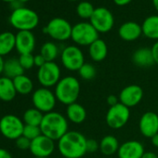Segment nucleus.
<instances>
[{"label":"nucleus","mask_w":158,"mask_h":158,"mask_svg":"<svg viewBox=\"0 0 158 158\" xmlns=\"http://www.w3.org/2000/svg\"><path fill=\"white\" fill-rule=\"evenodd\" d=\"M86 137L78 131H68L57 142V148L63 158H81L87 153Z\"/></svg>","instance_id":"obj_1"},{"label":"nucleus","mask_w":158,"mask_h":158,"mask_svg":"<svg viewBox=\"0 0 158 158\" xmlns=\"http://www.w3.org/2000/svg\"><path fill=\"white\" fill-rule=\"evenodd\" d=\"M69 123L66 116L59 112H50L44 114L43 120L40 124L42 135L58 141L69 130Z\"/></svg>","instance_id":"obj_2"},{"label":"nucleus","mask_w":158,"mask_h":158,"mask_svg":"<svg viewBox=\"0 0 158 158\" xmlns=\"http://www.w3.org/2000/svg\"><path fill=\"white\" fill-rule=\"evenodd\" d=\"M81 86L79 80L72 75L64 76L55 86L54 93L59 102L63 105H70L76 102L80 95Z\"/></svg>","instance_id":"obj_3"},{"label":"nucleus","mask_w":158,"mask_h":158,"mask_svg":"<svg viewBox=\"0 0 158 158\" xmlns=\"http://www.w3.org/2000/svg\"><path fill=\"white\" fill-rule=\"evenodd\" d=\"M10 23L19 31H32L38 25L39 17L35 10L21 7L12 11Z\"/></svg>","instance_id":"obj_4"},{"label":"nucleus","mask_w":158,"mask_h":158,"mask_svg":"<svg viewBox=\"0 0 158 158\" xmlns=\"http://www.w3.org/2000/svg\"><path fill=\"white\" fill-rule=\"evenodd\" d=\"M72 40L79 46H90L99 39V33L90 23H78L73 26Z\"/></svg>","instance_id":"obj_5"},{"label":"nucleus","mask_w":158,"mask_h":158,"mask_svg":"<svg viewBox=\"0 0 158 158\" xmlns=\"http://www.w3.org/2000/svg\"><path fill=\"white\" fill-rule=\"evenodd\" d=\"M73 26L71 23L63 18H53L48 25L44 27L43 32L48 35L51 38L57 41H65L72 36Z\"/></svg>","instance_id":"obj_6"},{"label":"nucleus","mask_w":158,"mask_h":158,"mask_svg":"<svg viewBox=\"0 0 158 158\" xmlns=\"http://www.w3.org/2000/svg\"><path fill=\"white\" fill-rule=\"evenodd\" d=\"M60 68L55 61H47L43 66L38 68L37 81L43 88L50 89L55 87L60 80Z\"/></svg>","instance_id":"obj_7"},{"label":"nucleus","mask_w":158,"mask_h":158,"mask_svg":"<svg viewBox=\"0 0 158 158\" xmlns=\"http://www.w3.org/2000/svg\"><path fill=\"white\" fill-rule=\"evenodd\" d=\"M57 99L54 91L47 88H39L33 92L32 102L34 107L42 112L44 114L50 113L56 106Z\"/></svg>","instance_id":"obj_8"},{"label":"nucleus","mask_w":158,"mask_h":158,"mask_svg":"<svg viewBox=\"0 0 158 158\" xmlns=\"http://www.w3.org/2000/svg\"><path fill=\"white\" fill-rule=\"evenodd\" d=\"M130 118V109L122 103L111 106L106 113L105 122L112 129H120L124 127Z\"/></svg>","instance_id":"obj_9"},{"label":"nucleus","mask_w":158,"mask_h":158,"mask_svg":"<svg viewBox=\"0 0 158 158\" xmlns=\"http://www.w3.org/2000/svg\"><path fill=\"white\" fill-rule=\"evenodd\" d=\"M25 124L14 114H6L0 119V133L9 139L16 140L23 136Z\"/></svg>","instance_id":"obj_10"},{"label":"nucleus","mask_w":158,"mask_h":158,"mask_svg":"<svg viewBox=\"0 0 158 158\" xmlns=\"http://www.w3.org/2000/svg\"><path fill=\"white\" fill-rule=\"evenodd\" d=\"M60 60L62 66L66 70L78 72L85 63V56L83 51L77 46H67L60 53Z\"/></svg>","instance_id":"obj_11"},{"label":"nucleus","mask_w":158,"mask_h":158,"mask_svg":"<svg viewBox=\"0 0 158 158\" xmlns=\"http://www.w3.org/2000/svg\"><path fill=\"white\" fill-rule=\"evenodd\" d=\"M90 20V23L98 31V33H108L114 24L113 13L106 8L100 7L95 9Z\"/></svg>","instance_id":"obj_12"},{"label":"nucleus","mask_w":158,"mask_h":158,"mask_svg":"<svg viewBox=\"0 0 158 158\" xmlns=\"http://www.w3.org/2000/svg\"><path fill=\"white\" fill-rule=\"evenodd\" d=\"M118 98L120 103L130 109L132 107L137 106L142 101L143 89L139 85H128L120 91Z\"/></svg>","instance_id":"obj_13"},{"label":"nucleus","mask_w":158,"mask_h":158,"mask_svg":"<svg viewBox=\"0 0 158 158\" xmlns=\"http://www.w3.org/2000/svg\"><path fill=\"white\" fill-rule=\"evenodd\" d=\"M55 141L45 135H40L31 141L30 152L35 157H49L55 151Z\"/></svg>","instance_id":"obj_14"},{"label":"nucleus","mask_w":158,"mask_h":158,"mask_svg":"<svg viewBox=\"0 0 158 158\" xmlns=\"http://www.w3.org/2000/svg\"><path fill=\"white\" fill-rule=\"evenodd\" d=\"M139 129L143 137L151 139L158 133V114L154 112L144 113L139 121Z\"/></svg>","instance_id":"obj_15"},{"label":"nucleus","mask_w":158,"mask_h":158,"mask_svg":"<svg viewBox=\"0 0 158 158\" xmlns=\"http://www.w3.org/2000/svg\"><path fill=\"white\" fill-rule=\"evenodd\" d=\"M35 48V37L32 31H19L16 34V46L17 51L22 54L33 53Z\"/></svg>","instance_id":"obj_16"},{"label":"nucleus","mask_w":158,"mask_h":158,"mask_svg":"<svg viewBox=\"0 0 158 158\" xmlns=\"http://www.w3.org/2000/svg\"><path fill=\"white\" fill-rule=\"evenodd\" d=\"M144 151L143 144L139 140H127L122 143L118 149V158H141Z\"/></svg>","instance_id":"obj_17"},{"label":"nucleus","mask_w":158,"mask_h":158,"mask_svg":"<svg viewBox=\"0 0 158 158\" xmlns=\"http://www.w3.org/2000/svg\"><path fill=\"white\" fill-rule=\"evenodd\" d=\"M118 35L125 41H135L142 35V28L135 22H127L119 27Z\"/></svg>","instance_id":"obj_18"},{"label":"nucleus","mask_w":158,"mask_h":158,"mask_svg":"<svg viewBox=\"0 0 158 158\" xmlns=\"http://www.w3.org/2000/svg\"><path fill=\"white\" fill-rule=\"evenodd\" d=\"M66 118L73 124H82L87 118V111L80 103H72L66 108Z\"/></svg>","instance_id":"obj_19"},{"label":"nucleus","mask_w":158,"mask_h":158,"mask_svg":"<svg viewBox=\"0 0 158 158\" xmlns=\"http://www.w3.org/2000/svg\"><path fill=\"white\" fill-rule=\"evenodd\" d=\"M17 94L13 79L0 76V100L9 102L15 99Z\"/></svg>","instance_id":"obj_20"},{"label":"nucleus","mask_w":158,"mask_h":158,"mask_svg":"<svg viewBox=\"0 0 158 158\" xmlns=\"http://www.w3.org/2000/svg\"><path fill=\"white\" fill-rule=\"evenodd\" d=\"M132 61L139 67H149L154 63L152 49L149 48H139L132 54Z\"/></svg>","instance_id":"obj_21"},{"label":"nucleus","mask_w":158,"mask_h":158,"mask_svg":"<svg viewBox=\"0 0 158 158\" xmlns=\"http://www.w3.org/2000/svg\"><path fill=\"white\" fill-rule=\"evenodd\" d=\"M89 54L91 60L96 62L104 60L108 55L107 44L101 38L97 39L89 47Z\"/></svg>","instance_id":"obj_22"},{"label":"nucleus","mask_w":158,"mask_h":158,"mask_svg":"<svg viewBox=\"0 0 158 158\" xmlns=\"http://www.w3.org/2000/svg\"><path fill=\"white\" fill-rule=\"evenodd\" d=\"M142 34L152 40L158 41V15H151L147 17L142 25Z\"/></svg>","instance_id":"obj_23"},{"label":"nucleus","mask_w":158,"mask_h":158,"mask_svg":"<svg viewBox=\"0 0 158 158\" xmlns=\"http://www.w3.org/2000/svg\"><path fill=\"white\" fill-rule=\"evenodd\" d=\"M24 71L25 70L21 65L19 59L10 58V59H8L7 60H5L4 70H3L4 76H7L10 79H14L17 76L24 74Z\"/></svg>","instance_id":"obj_24"},{"label":"nucleus","mask_w":158,"mask_h":158,"mask_svg":"<svg viewBox=\"0 0 158 158\" xmlns=\"http://www.w3.org/2000/svg\"><path fill=\"white\" fill-rule=\"evenodd\" d=\"M120 147L118 139L113 135L104 136L100 141V151L104 155H113L117 153Z\"/></svg>","instance_id":"obj_25"},{"label":"nucleus","mask_w":158,"mask_h":158,"mask_svg":"<svg viewBox=\"0 0 158 158\" xmlns=\"http://www.w3.org/2000/svg\"><path fill=\"white\" fill-rule=\"evenodd\" d=\"M16 46V35L11 32H3L0 34V56L10 54Z\"/></svg>","instance_id":"obj_26"},{"label":"nucleus","mask_w":158,"mask_h":158,"mask_svg":"<svg viewBox=\"0 0 158 158\" xmlns=\"http://www.w3.org/2000/svg\"><path fill=\"white\" fill-rule=\"evenodd\" d=\"M14 86L17 93L21 95H27L33 92L34 90V83L32 79L25 74H22L13 79Z\"/></svg>","instance_id":"obj_27"},{"label":"nucleus","mask_w":158,"mask_h":158,"mask_svg":"<svg viewBox=\"0 0 158 158\" xmlns=\"http://www.w3.org/2000/svg\"><path fill=\"white\" fill-rule=\"evenodd\" d=\"M43 117H44V114L34 107V108L27 109L24 112L23 116V121L25 125L40 127Z\"/></svg>","instance_id":"obj_28"},{"label":"nucleus","mask_w":158,"mask_h":158,"mask_svg":"<svg viewBox=\"0 0 158 158\" xmlns=\"http://www.w3.org/2000/svg\"><path fill=\"white\" fill-rule=\"evenodd\" d=\"M40 54L47 61H54L59 56V48L53 42H46L41 47Z\"/></svg>","instance_id":"obj_29"},{"label":"nucleus","mask_w":158,"mask_h":158,"mask_svg":"<svg viewBox=\"0 0 158 158\" xmlns=\"http://www.w3.org/2000/svg\"><path fill=\"white\" fill-rule=\"evenodd\" d=\"M94 10L95 8L93 7V5L88 1H82L76 7V12L78 16L82 19H90Z\"/></svg>","instance_id":"obj_30"},{"label":"nucleus","mask_w":158,"mask_h":158,"mask_svg":"<svg viewBox=\"0 0 158 158\" xmlns=\"http://www.w3.org/2000/svg\"><path fill=\"white\" fill-rule=\"evenodd\" d=\"M78 74L84 80H91V79H93L96 76L97 70L93 64L85 62L82 65V67L78 70Z\"/></svg>","instance_id":"obj_31"},{"label":"nucleus","mask_w":158,"mask_h":158,"mask_svg":"<svg viewBox=\"0 0 158 158\" xmlns=\"http://www.w3.org/2000/svg\"><path fill=\"white\" fill-rule=\"evenodd\" d=\"M40 135H42L40 127H37V126H30V125H25L24 126L23 136L26 137L30 140H33V139H36Z\"/></svg>","instance_id":"obj_32"},{"label":"nucleus","mask_w":158,"mask_h":158,"mask_svg":"<svg viewBox=\"0 0 158 158\" xmlns=\"http://www.w3.org/2000/svg\"><path fill=\"white\" fill-rule=\"evenodd\" d=\"M19 60L24 70H30L35 66V56L32 53L20 55Z\"/></svg>","instance_id":"obj_33"},{"label":"nucleus","mask_w":158,"mask_h":158,"mask_svg":"<svg viewBox=\"0 0 158 158\" xmlns=\"http://www.w3.org/2000/svg\"><path fill=\"white\" fill-rule=\"evenodd\" d=\"M31 141H32V140H30V139H27L26 137L21 136L20 138H18V139L15 140V143H16V146H17L18 149L23 150V151H25V150H30Z\"/></svg>","instance_id":"obj_34"},{"label":"nucleus","mask_w":158,"mask_h":158,"mask_svg":"<svg viewBox=\"0 0 158 158\" xmlns=\"http://www.w3.org/2000/svg\"><path fill=\"white\" fill-rule=\"evenodd\" d=\"M100 150V142L94 139H87V152H95Z\"/></svg>","instance_id":"obj_35"},{"label":"nucleus","mask_w":158,"mask_h":158,"mask_svg":"<svg viewBox=\"0 0 158 158\" xmlns=\"http://www.w3.org/2000/svg\"><path fill=\"white\" fill-rule=\"evenodd\" d=\"M47 62V60L44 59V57L41 54H37L35 56V66L40 68L41 66H43L45 63Z\"/></svg>","instance_id":"obj_36"},{"label":"nucleus","mask_w":158,"mask_h":158,"mask_svg":"<svg viewBox=\"0 0 158 158\" xmlns=\"http://www.w3.org/2000/svg\"><path fill=\"white\" fill-rule=\"evenodd\" d=\"M152 49V57H153V60L154 63L158 64V41H156L152 47L151 48Z\"/></svg>","instance_id":"obj_37"},{"label":"nucleus","mask_w":158,"mask_h":158,"mask_svg":"<svg viewBox=\"0 0 158 158\" xmlns=\"http://www.w3.org/2000/svg\"><path fill=\"white\" fill-rule=\"evenodd\" d=\"M107 103L110 105V107L116 105L119 103V98L115 95H109L107 98Z\"/></svg>","instance_id":"obj_38"},{"label":"nucleus","mask_w":158,"mask_h":158,"mask_svg":"<svg viewBox=\"0 0 158 158\" xmlns=\"http://www.w3.org/2000/svg\"><path fill=\"white\" fill-rule=\"evenodd\" d=\"M0 158H12V155L8 150L0 148Z\"/></svg>","instance_id":"obj_39"},{"label":"nucleus","mask_w":158,"mask_h":158,"mask_svg":"<svg viewBox=\"0 0 158 158\" xmlns=\"http://www.w3.org/2000/svg\"><path fill=\"white\" fill-rule=\"evenodd\" d=\"M141 158H158L157 154L152 152H145Z\"/></svg>","instance_id":"obj_40"},{"label":"nucleus","mask_w":158,"mask_h":158,"mask_svg":"<svg viewBox=\"0 0 158 158\" xmlns=\"http://www.w3.org/2000/svg\"><path fill=\"white\" fill-rule=\"evenodd\" d=\"M132 0H114V2L117 5V6H126L128 3H130Z\"/></svg>","instance_id":"obj_41"},{"label":"nucleus","mask_w":158,"mask_h":158,"mask_svg":"<svg viewBox=\"0 0 158 158\" xmlns=\"http://www.w3.org/2000/svg\"><path fill=\"white\" fill-rule=\"evenodd\" d=\"M151 141H152V144L155 148H158V133L156 135H154L153 137L151 138Z\"/></svg>","instance_id":"obj_42"},{"label":"nucleus","mask_w":158,"mask_h":158,"mask_svg":"<svg viewBox=\"0 0 158 158\" xmlns=\"http://www.w3.org/2000/svg\"><path fill=\"white\" fill-rule=\"evenodd\" d=\"M4 63H5V60H3V57L0 56V74L3 73V70H4Z\"/></svg>","instance_id":"obj_43"},{"label":"nucleus","mask_w":158,"mask_h":158,"mask_svg":"<svg viewBox=\"0 0 158 158\" xmlns=\"http://www.w3.org/2000/svg\"><path fill=\"white\" fill-rule=\"evenodd\" d=\"M152 4H153V7H154V9L157 10V12H158V0H152Z\"/></svg>","instance_id":"obj_44"},{"label":"nucleus","mask_w":158,"mask_h":158,"mask_svg":"<svg viewBox=\"0 0 158 158\" xmlns=\"http://www.w3.org/2000/svg\"><path fill=\"white\" fill-rule=\"evenodd\" d=\"M3 2H6V3H13L16 0H2Z\"/></svg>","instance_id":"obj_45"},{"label":"nucleus","mask_w":158,"mask_h":158,"mask_svg":"<svg viewBox=\"0 0 158 158\" xmlns=\"http://www.w3.org/2000/svg\"><path fill=\"white\" fill-rule=\"evenodd\" d=\"M19 1L22 3H24V2H29V1H31V0H19Z\"/></svg>","instance_id":"obj_46"},{"label":"nucleus","mask_w":158,"mask_h":158,"mask_svg":"<svg viewBox=\"0 0 158 158\" xmlns=\"http://www.w3.org/2000/svg\"><path fill=\"white\" fill-rule=\"evenodd\" d=\"M35 158H49V157H35Z\"/></svg>","instance_id":"obj_47"},{"label":"nucleus","mask_w":158,"mask_h":158,"mask_svg":"<svg viewBox=\"0 0 158 158\" xmlns=\"http://www.w3.org/2000/svg\"><path fill=\"white\" fill-rule=\"evenodd\" d=\"M70 1H75V0H70Z\"/></svg>","instance_id":"obj_48"}]
</instances>
